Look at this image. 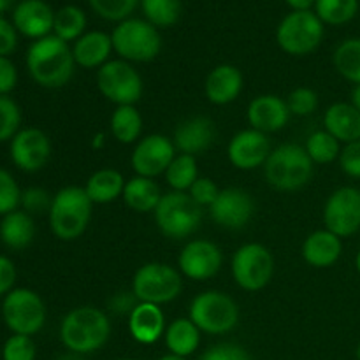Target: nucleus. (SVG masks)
<instances>
[{
  "label": "nucleus",
  "instance_id": "1",
  "mask_svg": "<svg viewBox=\"0 0 360 360\" xmlns=\"http://www.w3.org/2000/svg\"><path fill=\"white\" fill-rule=\"evenodd\" d=\"M25 62L32 79L39 86L49 90L65 86L72 79L76 70V62L69 42L53 34L32 42Z\"/></svg>",
  "mask_w": 360,
  "mask_h": 360
},
{
  "label": "nucleus",
  "instance_id": "2",
  "mask_svg": "<svg viewBox=\"0 0 360 360\" xmlns=\"http://www.w3.org/2000/svg\"><path fill=\"white\" fill-rule=\"evenodd\" d=\"M111 336V322L95 306H77L70 309L60 323V341L67 352L90 355L101 350Z\"/></svg>",
  "mask_w": 360,
  "mask_h": 360
},
{
  "label": "nucleus",
  "instance_id": "3",
  "mask_svg": "<svg viewBox=\"0 0 360 360\" xmlns=\"http://www.w3.org/2000/svg\"><path fill=\"white\" fill-rule=\"evenodd\" d=\"M94 213V202L83 186H63L53 195L48 220L53 236L60 241H76L84 234Z\"/></svg>",
  "mask_w": 360,
  "mask_h": 360
},
{
  "label": "nucleus",
  "instance_id": "4",
  "mask_svg": "<svg viewBox=\"0 0 360 360\" xmlns=\"http://www.w3.org/2000/svg\"><path fill=\"white\" fill-rule=\"evenodd\" d=\"M313 162L304 146L285 143L271 151L264 164V176L273 188L280 192H294L308 185L313 176Z\"/></svg>",
  "mask_w": 360,
  "mask_h": 360
},
{
  "label": "nucleus",
  "instance_id": "5",
  "mask_svg": "<svg viewBox=\"0 0 360 360\" xmlns=\"http://www.w3.org/2000/svg\"><path fill=\"white\" fill-rule=\"evenodd\" d=\"M153 214L158 231L174 241L190 238L202 221V207L188 195V192L174 190L162 195Z\"/></svg>",
  "mask_w": 360,
  "mask_h": 360
},
{
  "label": "nucleus",
  "instance_id": "6",
  "mask_svg": "<svg viewBox=\"0 0 360 360\" xmlns=\"http://www.w3.org/2000/svg\"><path fill=\"white\" fill-rule=\"evenodd\" d=\"M111 41L112 51L130 63L151 62L162 49V37L157 27L139 18H129L116 25Z\"/></svg>",
  "mask_w": 360,
  "mask_h": 360
},
{
  "label": "nucleus",
  "instance_id": "7",
  "mask_svg": "<svg viewBox=\"0 0 360 360\" xmlns=\"http://www.w3.org/2000/svg\"><path fill=\"white\" fill-rule=\"evenodd\" d=\"M188 319L200 333L220 336L236 329L239 323V306L231 295L220 290H206L192 299Z\"/></svg>",
  "mask_w": 360,
  "mask_h": 360
},
{
  "label": "nucleus",
  "instance_id": "8",
  "mask_svg": "<svg viewBox=\"0 0 360 360\" xmlns=\"http://www.w3.org/2000/svg\"><path fill=\"white\" fill-rule=\"evenodd\" d=\"M183 290V274L164 262L143 264L132 278V292L139 302L167 304Z\"/></svg>",
  "mask_w": 360,
  "mask_h": 360
},
{
  "label": "nucleus",
  "instance_id": "9",
  "mask_svg": "<svg viewBox=\"0 0 360 360\" xmlns=\"http://www.w3.org/2000/svg\"><path fill=\"white\" fill-rule=\"evenodd\" d=\"M323 41V23L311 11H292L276 28V42L287 55L306 56Z\"/></svg>",
  "mask_w": 360,
  "mask_h": 360
},
{
  "label": "nucleus",
  "instance_id": "10",
  "mask_svg": "<svg viewBox=\"0 0 360 360\" xmlns=\"http://www.w3.org/2000/svg\"><path fill=\"white\" fill-rule=\"evenodd\" d=\"M231 273L236 285L246 292H259L271 283L274 274V257L260 243H246L232 255Z\"/></svg>",
  "mask_w": 360,
  "mask_h": 360
},
{
  "label": "nucleus",
  "instance_id": "11",
  "mask_svg": "<svg viewBox=\"0 0 360 360\" xmlns=\"http://www.w3.org/2000/svg\"><path fill=\"white\" fill-rule=\"evenodd\" d=\"M2 320L13 334L34 336L46 323V306L32 288H14L2 301Z\"/></svg>",
  "mask_w": 360,
  "mask_h": 360
},
{
  "label": "nucleus",
  "instance_id": "12",
  "mask_svg": "<svg viewBox=\"0 0 360 360\" xmlns=\"http://www.w3.org/2000/svg\"><path fill=\"white\" fill-rule=\"evenodd\" d=\"M97 88L116 105H136L143 97V77L125 60H109L97 70Z\"/></svg>",
  "mask_w": 360,
  "mask_h": 360
},
{
  "label": "nucleus",
  "instance_id": "13",
  "mask_svg": "<svg viewBox=\"0 0 360 360\" xmlns=\"http://www.w3.org/2000/svg\"><path fill=\"white\" fill-rule=\"evenodd\" d=\"M323 224L327 231L345 239L360 231V190L341 186L334 190L323 206Z\"/></svg>",
  "mask_w": 360,
  "mask_h": 360
},
{
  "label": "nucleus",
  "instance_id": "14",
  "mask_svg": "<svg viewBox=\"0 0 360 360\" xmlns=\"http://www.w3.org/2000/svg\"><path fill=\"white\" fill-rule=\"evenodd\" d=\"M176 155L178 153L172 139L162 134H151L137 141L130 155V165L136 176L155 179L157 176L165 174Z\"/></svg>",
  "mask_w": 360,
  "mask_h": 360
},
{
  "label": "nucleus",
  "instance_id": "15",
  "mask_svg": "<svg viewBox=\"0 0 360 360\" xmlns=\"http://www.w3.org/2000/svg\"><path fill=\"white\" fill-rule=\"evenodd\" d=\"M9 155L20 171L39 172L51 157V141L41 129L27 127L9 141Z\"/></svg>",
  "mask_w": 360,
  "mask_h": 360
},
{
  "label": "nucleus",
  "instance_id": "16",
  "mask_svg": "<svg viewBox=\"0 0 360 360\" xmlns=\"http://www.w3.org/2000/svg\"><path fill=\"white\" fill-rule=\"evenodd\" d=\"M224 264V253L207 239H192L183 246L178 257V269L185 278L206 281L217 276Z\"/></svg>",
  "mask_w": 360,
  "mask_h": 360
},
{
  "label": "nucleus",
  "instance_id": "17",
  "mask_svg": "<svg viewBox=\"0 0 360 360\" xmlns=\"http://www.w3.org/2000/svg\"><path fill=\"white\" fill-rule=\"evenodd\" d=\"M255 213L252 195L243 188H224L217 200L211 204L210 214L217 225L231 231H238L248 225Z\"/></svg>",
  "mask_w": 360,
  "mask_h": 360
},
{
  "label": "nucleus",
  "instance_id": "18",
  "mask_svg": "<svg viewBox=\"0 0 360 360\" xmlns=\"http://www.w3.org/2000/svg\"><path fill=\"white\" fill-rule=\"evenodd\" d=\"M271 143L267 134L246 129L234 134L227 146L229 162L239 171H253L264 167L271 155Z\"/></svg>",
  "mask_w": 360,
  "mask_h": 360
},
{
  "label": "nucleus",
  "instance_id": "19",
  "mask_svg": "<svg viewBox=\"0 0 360 360\" xmlns=\"http://www.w3.org/2000/svg\"><path fill=\"white\" fill-rule=\"evenodd\" d=\"M13 25L18 34L37 41L51 35L55 13L44 0H21L13 11Z\"/></svg>",
  "mask_w": 360,
  "mask_h": 360
},
{
  "label": "nucleus",
  "instance_id": "20",
  "mask_svg": "<svg viewBox=\"0 0 360 360\" xmlns=\"http://www.w3.org/2000/svg\"><path fill=\"white\" fill-rule=\"evenodd\" d=\"M246 118H248L250 129L259 130L262 134H271L285 129L290 120V111H288L287 101L280 98L278 95H257L248 104Z\"/></svg>",
  "mask_w": 360,
  "mask_h": 360
},
{
  "label": "nucleus",
  "instance_id": "21",
  "mask_svg": "<svg viewBox=\"0 0 360 360\" xmlns=\"http://www.w3.org/2000/svg\"><path fill=\"white\" fill-rule=\"evenodd\" d=\"M214 139H217V129H214L213 120L206 116H192L176 127L172 143L179 153L197 157L210 150Z\"/></svg>",
  "mask_w": 360,
  "mask_h": 360
},
{
  "label": "nucleus",
  "instance_id": "22",
  "mask_svg": "<svg viewBox=\"0 0 360 360\" xmlns=\"http://www.w3.org/2000/svg\"><path fill=\"white\" fill-rule=\"evenodd\" d=\"M245 77L236 65L221 63L211 69L204 83L206 98L214 105H227L241 95Z\"/></svg>",
  "mask_w": 360,
  "mask_h": 360
},
{
  "label": "nucleus",
  "instance_id": "23",
  "mask_svg": "<svg viewBox=\"0 0 360 360\" xmlns=\"http://www.w3.org/2000/svg\"><path fill=\"white\" fill-rule=\"evenodd\" d=\"M301 255L304 262L315 269L333 267L343 255V239L327 229H320L304 239Z\"/></svg>",
  "mask_w": 360,
  "mask_h": 360
},
{
  "label": "nucleus",
  "instance_id": "24",
  "mask_svg": "<svg viewBox=\"0 0 360 360\" xmlns=\"http://www.w3.org/2000/svg\"><path fill=\"white\" fill-rule=\"evenodd\" d=\"M167 323L160 306L150 302H137L129 315V333L139 345H153L164 338Z\"/></svg>",
  "mask_w": 360,
  "mask_h": 360
},
{
  "label": "nucleus",
  "instance_id": "25",
  "mask_svg": "<svg viewBox=\"0 0 360 360\" xmlns=\"http://www.w3.org/2000/svg\"><path fill=\"white\" fill-rule=\"evenodd\" d=\"M112 51L111 35L101 30L84 32L72 46V55L76 65L83 69H101L109 62Z\"/></svg>",
  "mask_w": 360,
  "mask_h": 360
},
{
  "label": "nucleus",
  "instance_id": "26",
  "mask_svg": "<svg viewBox=\"0 0 360 360\" xmlns=\"http://www.w3.org/2000/svg\"><path fill=\"white\" fill-rule=\"evenodd\" d=\"M323 127L341 144L360 139V112L350 102H336L323 115Z\"/></svg>",
  "mask_w": 360,
  "mask_h": 360
},
{
  "label": "nucleus",
  "instance_id": "27",
  "mask_svg": "<svg viewBox=\"0 0 360 360\" xmlns=\"http://www.w3.org/2000/svg\"><path fill=\"white\" fill-rule=\"evenodd\" d=\"M34 218L27 211L16 210L0 220V241L6 248L20 252V250L28 248L34 243Z\"/></svg>",
  "mask_w": 360,
  "mask_h": 360
},
{
  "label": "nucleus",
  "instance_id": "28",
  "mask_svg": "<svg viewBox=\"0 0 360 360\" xmlns=\"http://www.w3.org/2000/svg\"><path fill=\"white\" fill-rule=\"evenodd\" d=\"M125 183L122 172L111 167H104L95 171L86 179L83 188L94 204H109L123 195Z\"/></svg>",
  "mask_w": 360,
  "mask_h": 360
},
{
  "label": "nucleus",
  "instance_id": "29",
  "mask_svg": "<svg viewBox=\"0 0 360 360\" xmlns=\"http://www.w3.org/2000/svg\"><path fill=\"white\" fill-rule=\"evenodd\" d=\"M162 195L160 186L151 178H143V176H134L132 179L125 183L122 199L125 200L127 206L136 213H153L160 202Z\"/></svg>",
  "mask_w": 360,
  "mask_h": 360
},
{
  "label": "nucleus",
  "instance_id": "30",
  "mask_svg": "<svg viewBox=\"0 0 360 360\" xmlns=\"http://www.w3.org/2000/svg\"><path fill=\"white\" fill-rule=\"evenodd\" d=\"M200 330L190 319H176L167 326L164 334L169 354L186 357L195 354L200 345Z\"/></svg>",
  "mask_w": 360,
  "mask_h": 360
},
{
  "label": "nucleus",
  "instance_id": "31",
  "mask_svg": "<svg viewBox=\"0 0 360 360\" xmlns=\"http://www.w3.org/2000/svg\"><path fill=\"white\" fill-rule=\"evenodd\" d=\"M112 137L122 144H136L143 132V116L136 105H116L109 120Z\"/></svg>",
  "mask_w": 360,
  "mask_h": 360
},
{
  "label": "nucleus",
  "instance_id": "32",
  "mask_svg": "<svg viewBox=\"0 0 360 360\" xmlns=\"http://www.w3.org/2000/svg\"><path fill=\"white\" fill-rule=\"evenodd\" d=\"M334 69L343 79L360 84V37L345 39L333 55Z\"/></svg>",
  "mask_w": 360,
  "mask_h": 360
},
{
  "label": "nucleus",
  "instance_id": "33",
  "mask_svg": "<svg viewBox=\"0 0 360 360\" xmlns=\"http://www.w3.org/2000/svg\"><path fill=\"white\" fill-rule=\"evenodd\" d=\"M86 28V14L77 6H63L55 13L53 35L65 42H76Z\"/></svg>",
  "mask_w": 360,
  "mask_h": 360
},
{
  "label": "nucleus",
  "instance_id": "34",
  "mask_svg": "<svg viewBox=\"0 0 360 360\" xmlns=\"http://www.w3.org/2000/svg\"><path fill=\"white\" fill-rule=\"evenodd\" d=\"M165 181L174 192H188L199 178L197 160L192 155L178 153L165 171Z\"/></svg>",
  "mask_w": 360,
  "mask_h": 360
},
{
  "label": "nucleus",
  "instance_id": "35",
  "mask_svg": "<svg viewBox=\"0 0 360 360\" xmlns=\"http://www.w3.org/2000/svg\"><path fill=\"white\" fill-rule=\"evenodd\" d=\"M304 150L313 164L327 165L334 160H340L341 143L334 136H330L326 129L316 130L306 139Z\"/></svg>",
  "mask_w": 360,
  "mask_h": 360
},
{
  "label": "nucleus",
  "instance_id": "36",
  "mask_svg": "<svg viewBox=\"0 0 360 360\" xmlns=\"http://www.w3.org/2000/svg\"><path fill=\"white\" fill-rule=\"evenodd\" d=\"M359 0H316L315 14L323 25H347L357 16Z\"/></svg>",
  "mask_w": 360,
  "mask_h": 360
},
{
  "label": "nucleus",
  "instance_id": "37",
  "mask_svg": "<svg viewBox=\"0 0 360 360\" xmlns=\"http://www.w3.org/2000/svg\"><path fill=\"white\" fill-rule=\"evenodd\" d=\"M144 18L157 28L172 27L181 18V0H141Z\"/></svg>",
  "mask_w": 360,
  "mask_h": 360
},
{
  "label": "nucleus",
  "instance_id": "38",
  "mask_svg": "<svg viewBox=\"0 0 360 360\" xmlns=\"http://www.w3.org/2000/svg\"><path fill=\"white\" fill-rule=\"evenodd\" d=\"M91 11L105 21H122L129 20L130 14L136 11L139 0H88Z\"/></svg>",
  "mask_w": 360,
  "mask_h": 360
},
{
  "label": "nucleus",
  "instance_id": "39",
  "mask_svg": "<svg viewBox=\"0 0 360 360\" xmlns=\"http://www.w3.org/2000/svg\"><path fill=\"white\" fill-rule=\"evenodd\" d=\"M21 130V108L9 95H0V143H7Z\"/></svg>",
  "mask_w": 360,
  "mask_h": 360
},
{
  "label": "nucleus",
  "instance_id": "40",
  "mask_svg": "<svg viewBox=\"0 0 360 360\" xmlns=\"http://www.w3.org/2000/svg\"><path fill=\"white\" fill-rule=\"evenodd\" d=\"M21 192L23 190H20L14 176L0 167V217H6L20 207Z\"/></svg>",
  "mask_w": 360,
  "mask_h": 360
},
{
  "label": "nucleus",
  "instance_id": "41",
  "mask_svg": "<svg viewBox=\"0 0 360 360\" xmlns=\"http://www.w3.org/2000/svg\"><path fill=\"white\" fill-rule=\"evenodd\" d=\"M37 347L32 336L11 334L2 347V360H35Z\"/></svg>",
  "mask_w": 360,
  "mask_h": 360
},
{
  "label": "nucleus",
  "instance_id": "42",
  "mask_svg": "<svg viewBox=\"0 0 360 360\" xmlns=\"http://www.w3.org/2000/svg\"><path fill=\"white\" fill-rule=\"evenodd\" d=\"M287 105L290 115L309 116L319 109V94L308 86H299L288 94Z\"/></svg>",
  "mask_w": 360,
  "mask_h": 360
},
{
  "label": "nucleus",
  "instance_id": "43",
  "mask_svg": "<svg viewBox=\"0 0 360 360\" xmlns=\"http://www.w3.org/2000/svg\"><path fill=\"white\" fill-rule=\"evenodd\" d=\"M51 202L53 197L49 195L44 188H39V186H30V188L21 192L20 206L23 207V211H27L28 214L49 213Z\"/></svg>",
  "mask_w": 360,
  "mask_h": 360
},
{
  "label": "nucleus",
  "instance_id": "44",
  "mask_svg": "<svg viewBox=\"0 0 360 360\" xmlns=\"http://www.w3.org/2000/svg\"><path fill=\"white\" fill-rule=\"evenodd\" d=\"M220 188L211 178H197V181L190 186L188 195L199 204L200 207H211V204L217 200Z\"/></svg>",
  "mask_w": 360,
  "mask_h": 360
},
{
  "label": "nucleus",
  "instance_id": "45",
  "mask_svg": "<svg viewBox=\"0 0 360 360\" xmlns=\"http://www.w3.org/2000/svg\"><path fill=\"white\" fill-rule=\"evenodd\" d=\"M199 360H253L243 347L234 343H220L204 352Z\"/></svg>",
  "mask_w": 360,
  "mask_h": 360
},
{
  "label": "nucleus",
  "instance_id": "46",
  "mask_svg": "<svg viewBox=\"0 0 360 360\" xmlns=\"http://www.w3.org/2000/svg\"><path fill=\"white\" fill-rule=\"evenodd\" d=\"M340 165L345 174L360 179V139L345 144L341 148Z\"/></svg>",
  "mask_w": 360,
  "mask_h": 360
},
{
  "label": "nucleus",
  "instance_id": "47",
  "mask_svg": "<svg viewBox=\"0 0 360 360\" xmlns=\"http://www.w3.org/2000/svg\"><path fill=\"white\" fill-rule=\"evenodd\" d=\"M18 84V69L9 56H0V95H9Z\"/></svg>",
  "mask_w": 360,
  "mask_h": 360
},
{
  "label": "nucleus",
  "instance_id": "48",
  "mask_svg": "<svg viewBox=\"0 0 360 360\" xmlns=\"http://www.w3.org/2000/svg\"><path fill=\"white\" fill-rule=\"evenodd\" d=\"M18 271L13 260L6 255H0V297H6L11 290H14Z\"/></svg>",
  "mask_w": 360,
  "mask_h": 360
},
{
  "label": "nucleus",
  "instance_id": "49",
  "mask_svg": "<svg viewBox=\"0 0 360 360\" xmlns=\"http://www.w3.org/2000/svg\"><path fill=\"white\" fill-rule=\"evenodd\" d=\"M18 46V32L11 21L0 16V56H9Z\"/></svg>",
  "mask_w": 360,
  "mask_h": 360
},
{
  "label": "nucleus",
  "instance_id": "50",
  "mask_svg": "<svg viewBox=\"0 0 360 360\" xmlns=\"http://www.w3.org/2000/svg\"><path fill=\"white\" fill-rule=\"evenodd\" d=\"M137 297L134 295V292H118V294H115L111 297V301H109V309L115 313H120V315H123V313H127V315H130L132 313V309L137 306Z\"/></svg>",
  "mask_w": 360,
  "mask_h": 360
},
{
  "label": "nucleus",
  "instance_id": "51",
  "mask_svg": "<svg viewBox=\"0 0 360 360\" xmlns=\"http://www.w3.org/2000/svg\"><path fill=\"white\" fill-rule=\"evenodd\" d=\"M285 2L292 7V11H309L315 7L316 0H285Z\"/></svg>",
  "mask_w": 360,
  "mask_h": 360
},
{
  "label": "nucleus",
  "instance_id": "52",
  "mask_svg": "<svg viewBox=\"0 0 360 360\" xmlns=\"http://www.w3.org/2000/svg\"><path fill=\"white\" fill-rule=\"evenodd\" d=\"M350 104L360 112V84H354V88H352Z\"/></svg>",
  "mask_w": 360,
  "mask_h": 360
},
{
  "label": "nucleus",
  "instance_id": "53",
  "mask_svg": "<svg viewBox=\"0 0 360 360\" xmlns=\"http://www.w3.org/2000/svg\"><path fill=\"white\" fill-rule=\"evenodd\" d=\"M53 360H86V357H84V355H79V354H72V352H67V354L58 355V357L53 359Z\"/></svg>",
  "mask_w": 360,
  "mask_h": 360
},
{
  "label": "nucleus",
  "instance_id": "54",
  "mask_svg": "<svg viewBox=\"0 0 360 360\" xmlns=\"http://www.w3.org/2000/svg\"><path fill=\"white\" fill-rule=\"evenodd\" d=\"M104 134H98V136L94 137V144L91 146L94 148H102V144H104Z\"/></svg>",
  "mask_w": 360,
  "mask_h": 360
},
{
  "label": "nucleus",
  "instance_id": "55",
  "mask_svg": "<svg viewBox=\"0 0 360 360\" xmlns=\"http://www.w3.org/2000/svg\"><path fill=\"white\" fill-rule=\"evenodd\" d=\"M14 0H0V13H4V11L9 9L11 6H13Z\"/></svg>",
  "mask_w": 360,
  "mask_h": 360
},
{
  "label": "nucleus",
  "instance_id": "56",
  "mask_svg": "<svg viewBox=\"0 0 360 360\" xmlns=\"http://www.w3.org/2000/svg\"><path fill=\"white\" fill-rule=\"evenodd\" d=\"M158 360H188V359L179 357V355H174V354H167V355H164V357H160Z\"/></svg>",
  "mask_w": 360,
  "mask_h": 360
},
{
  "label": "nucleus",
  "instance_id": "57",
  "mask_svg": "<svg viewBox=\"0 0 360 360\" xmlns=\"http://www.w3.org/2000/svg\"><path fill=\"white\" fill-rule=\"evenodd\" d=\"M355 269H357V273L360 274V250L357 252V255H355Z\"/></svg>",
  "mask_w": 360,
  "mask_h": 360
},
{
  "label": "nucleus",
  "instance_id": "58",
  "mask_svg": "<svg viewBox=\"0 0 360 360\" xmlns=\"http://www.w3.org/2000/svg\"><path fill=\"white\" fill-rule=\"evenodd\" d=\"M355 359L360 360V343L357 345V348H355Z\"/></svg>",
  "mask_w": 360,
  "mask_h": 360
},
{
  "label": "nucleus",
  "instance_id": "59",
  "mask_svg": "<svg viewBox=\"0 0 360 360\" xmlns=\"http://www.w3.org/2000/svg\"><path fill=\"white\" fill-rule=\"evenodd\" d=\"M116 360H137V359H130V357H125V359H116Z\"/></svg>",
  "mask_w": 360,
  "mask_h": 360
}]
</instances>
